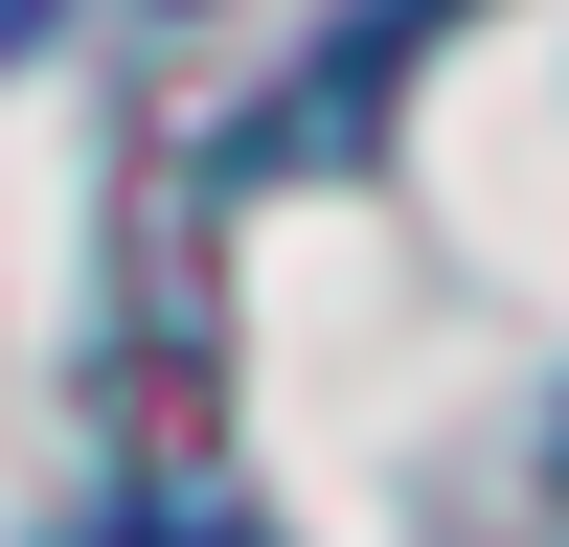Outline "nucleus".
Instances as JSON below:
<instances>
[{"label": "nucleus", "instance_id": "nucleus-1", "mask_svg": "<svg viewBox=\"0 0 569 547\" xmlns=\"http://www.w3.org/2000/svg\"><path fill=\"white\" fill-rule=\"evenodd\" d=\"M91 547H251V525H91Z\"/></svg>", "mask_w": 569, "mask_h": 547}]
</instances>
